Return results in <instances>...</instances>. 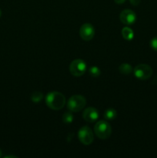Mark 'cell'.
Instances as JSON below:
<instances>
[{"label":"cell","mask_w":157,"mask_h":158,"mask_svg":"<svg viewBox=\"0 0 157 158\" xmlns=\"http://www.w3.org/2000/svg\"><path fill=\"white\" fill-rule=\"evenodd\" d=\"M69 71L74 77H81L86 71V63L81 59L74 60L69 66Z\"/></svg>","instance_id":"cell-5"},{"label":"cell","mask_w":157,"mask_h":158,"mask_svg":"<svg viewBox=\"0 0 157 158\" xmlns=\"http://www.w3.org/2000/svg\"><path fill=\"white\" fill-rule=\"evenodd\" d=\"M46 103L51 110H59L66 105V97L59 92H51L46 95Z\"/></svg>","instance_id":"cell-1"},{"label":"cell","mask_w":157,"mask_h":158,"mask_svg":"<svg viewBox=\"0 0 157 158\" xmlns=\"http://www.w3.org/2000/svg\"><path fill=\"white\" fill-rule=\"evenodd\" d=\"M117 112L113 108H109L104 113V117L106 120H112L116 117Z\"/></svg>","instance_id":"cell-11"},{"label":"cell","mask_w":157,"mask_h":158,"mask_svg":"<svg viewBox=\"0 0 157 158\" xmlns=\"http://www.w3.org/2000/svg\"><path fill=\"white\" fill-rule=\"evenodd\" d=\"M120 21L125 25H132L136 20V15L131 9H125L120 12Z\"/></svg>","instance_id":"cell-8"},{"label":"cell","mask_w":157,"mask_h":158,"mask_svg":"<svg viewBox=\"0 0 157 158\" xmlns=\"http://www.w3.org/2000/svg\"><path fill=\"white\" fill-rule=\"evenodd\" d=\"M152 69L150 66L147 64H139L137 65L134 68L133 73L134 76L138 80H146L150 78L152 75Z\"/></svg>","instance_id":"cell-4"},{"label":"cell","mask_w":157,"mask_h":158,"mask_svg":"<svg viewBox=\"0 0 157 158\" xmlns=\"http://www.w3.org/2000/svg\"><path fill=\"white\" fill-rule=\"evenodd\" d=\"M78 137L80 142L84 145L91 144L94 140L93 133L88 126H84L78 130Z\"/></svg>","instance_id":"cell-6"},{"label":"cell","mask_w":157,"mask_h":158,"mask_svg":"<svg viewBox=\"0 0 157 158\" xmlns=\"http://www.w3.org/2000/svg\"><path fill=\"white\" fill-rule=\"evenodd\" d=\"M122 35L126 40L130 41L134 38V32L129 27H124L122 29Z\"/></svg>","instance_id":"cell-10"},{"label":"cell","mask_w":157,"mask_h":158,"mask_svg":"<svg viewBox=\"0 0 157 158\" xmlns=\"http://www.w3.org/2000/svg\"><path fill=\"white\" fill-rule=\"evenodd\" d=\"M129 2L133 6H138L140 3V2H141V0H129Z\"/></svg>","instance_id":"cell-17"},{"label":"cell","mask_w":157,"mask_h":158,"mask_svg":"<svg viewBox=\"0 0 157 158\" xmlns=\"http://www.w3.org/2000/svg\"><path fill=\"white\" fill-rule=\"evenodd\" d=\"M114 1H115V3L120 5V4H123V3H124L125 2H126V0H114Z\"/></svg>","instance_id":"cell-18"},{"label":"cell","mask_w":157,"mask_h":158,"mask_svg":"<svg viewBox=\"0 0 157 158\" xmlns=\"http://www.w3.org/2000/svg\"><path fill=\"white\" fill-rule=\"evenodd\" d=\"M73 120H74V117H73V115H72V113L66 112L63 114V116H62L63 123H66V124H69V123H72Z\"/></svg>","instance_id":"cell-14"},{"label":"cell","mask_w":157,"mask_h":158,"mask_svg":"<svg viewBox=\"0 0 157 158\" xmlns=\"http://www.w3.org/2000/svg\"><path fill=\"white\" fill-rule=\"evenodd\" d=\"M43 98V94L42 93L40 92V91H35L31 95V100H32L33 103H38L42 100Z\"/></svg>","instance_id":"cell-13"},{"label":"cell","mask_w":157,"mask_h":158,"mask_svg":"<svg viewBox=\"0 0 157 158\" xmlns=\"http://www.w3.org/2000/svg\"><path fill=\"white\" fill-rule=\"evenodd\" d=\"M94 131L97 137L101 140H106L110 137L112 134V128L110 124L106 120H100L97 122L94 127Z\"/></svg>","instance_id":"cell-2"},{"label":"cell","mask_w":157,"mask_h":158,"mask_svg":"<svg viewBox=\"0 0 157 158\" xmlns=\"http://www.w3.org/2000/svg\"><path fill=\"white\" fill-rule=\"evenodd\" d=\"M95 29L90 23H85L79 29V35L85 41H90L95 35Z\"/></svg>","instance_id":"cell-7"},{"label":"cell","mask_w":157,"mask_h":158,"mask_svg":"<svg viewBox=\"0 0 157 158\" xmlns=\"http://www.w3.org/2000/svg\"><path fill=\"white\" fill-rule=\"evenodd\" d=\"M86 104V100L82 95H74L69 98L67 103V107L71 112H79Z\"/></svg>","instance_id":"cell-3"},{"label":"cell","mask_w":157,"mask_h":158,"mask_svg":"<svg viewBox=\"0 0 157 158\" xmlns=\"http://www.w3.org/2000/svg\"><path fill=\"white\" fill-rule=\"evenodd\" d=\"M2 150L0 149V157H2Z\"/></svg>","instance_id":"cell-20"},{"label":"cell","mask_w":157,"mask_h":158,"mask_svg":"<svg viewBox=\"0 0 157 158\" xmlns=\"http://www.w3.org/2000/svg\"><path fill=\"white\" fill-rule=\"evenodd\" d=\"M83 117L86 121L93 123L99 118V111L95 107H88L83 111Z\"/></svg>","instance_id":"cell-9"},{"label":"cell","mask_w":157,"mask_h":158,"mask_svg":"<svg viewBox=\"0 0 157 158\" xmlns=\"http://www.w3.org/2000/svg\"><path fill=\"white\" fill-rule=\"evenodd\" d=\"M119 70L122 74L124 75H129L132 72V67L129 63H123L119 67Z\"/></svg>","instance_id":"cell-12"},{"label":"cell","mask_w":157,"mask_h":158,"mask_svg":"<svg viewBox=\"0 0 157 158\" xmlns=\"http://www.w3.org/2000/svg\"><path fill=\"white\" fill-rule=\"evenodd\" d=\"M150 46L153 50L157 51V36L154 37L150 41Z\"/></svg>","instance_id":"cell-16"},{"label":"cell","mask_w":157,"mask_h":158,"mask_svg":"<svg viewBox=\"0 0 157 158\" xmlns=\"http://www.w3.org/2000/svg\"><path fill=\"white\" fill-rule=\"evenodd\" d=\"M89 74L92 76V77H99L100 74H101V70L99 67L97 66H92V67L89 69Z\"/></svg>","instance_id":"cell-15"},{"label":"cell","mask_w":157,"mask_h":158,"mask_svg":"<svg viewBox=\"0 0 157 158\" xmlns=\"http://www.w3.org/2000/svg\"><path fill=\"white\" fill-rule=\"evenodd\" d=\"M1 15H2V11L1 9H0V17H1Z\"/></svg>","instance_id":"cell-21"},{"label":"cell","mask_w":157,"mask_h":158,"mask_svg":"<svg viewBox=\"0 0 157 158\" xmlns=\"http://www.w3.org/2000/svg\"><path fill=\"white\" fill-rule=\"evenodd\" d=\"M6 158H7V157H17L16 156H12V155H9V156H6V157H5Z\"/></svg>","instance_id":"cell-19"}]
</instances>
